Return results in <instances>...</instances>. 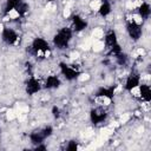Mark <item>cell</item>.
I'll use <instances>...</instances> for the list:
<instances>
[{
	"mask_svg": "<svg viewBox=\"0 0 151 151\" xmlns=\"http://www.w3.org/2000/svg\"><path fill=\"white\" fill-rule=\"evenodd\" d=\"M73 29L71 27H61L57 31V33L53 37V45L58 50H65L70 46V42L73 38Z\"/></svg>",
	"mask_w": 151,
	"mask_h": 151,
	"instance_id": "1",
	"label": "cell"
},
{
	"mask_svg": "<svg viewBox=\"0 0 151 151\" xmlns=\"http://www.w3.org/2000/svg\"><path fill=\"white\" fill-rule=\"evenodd\" d=\"M31 52L34 55L42 54L44 57H46L51 53V46L46 39L38 37V38H34L31 44Z\"/></svg>",
	"mask_w": 151,
	"mask_h": 151,
	"instance_id": "2",
	"label": "cell"
},
{
	"mask_svg": "<svg viewBox=\"0 0 151 151\" xmlns=\"http://www.w3.org/2000/svg\"><path fill=\"white\" fill-rule=\"evenodd\" d=\"M59 70H60V73L64 76V78L68 81L76 80L80 74V71L78 68H76L73 65H70V64H66V63H60L59 64Z\"/></svg>",
	"mask_w": 151,
	"mask_h": 151,
	"instance_id": "3",
	"label": "cell"
},
{
	"mask_svg": "<svg viewBox=\"0 0 151 151\" xmlns=\"http://www.w3.org/2000/svg\"><path fill=\"white\" fill-rule=\"evenodd\" d=\"M126 32H127V35L133 40V41H138L142 35H143V29H142V26L134 21V20H131L126 24Z\"/></svg>",
	"mask_w": 151,
	"mask_h": 151,
	"instance_id": "4",
	"label": "cell"
},
{
	"mask_svg": "<svg viewBox=\"0 0 151 151\" xmlns=\"http://www.w3.org/2000/svg\"><path fill=\"white\" fill-rule=\"evenodd\" d=\"M107 118V112L103 107H94L90 111V120L93 125H99L104 123Z\"/></svg>",
	"mask_w": 151,
	"mask_h": 151,
	"instance_id": "5",
	"label": "cell"
},
{
	"mask_svg": "<svg viewBox=\"0 0 151 151\" xmlns=\"http://www.w3.org/2000/svg\"><path fill=\"white\" fill-rule=\"evenodd\" d=\"M1 39L7 45H14L19 39V34L17 33L15 29H13L11 27H2V29H1Z\"/></svg>",
	"mask_w": 151,
	"mask_h": 151,
	"instance_id": "6",
	"label": "cell"
},
{
	"mask_svg": "<svg viewBox=\"0 0 151 151\" xmlns=\"http://www.w3.org/2000/svg\"><path fill=\"white\" fill-rule=\"evenodd\" d=\"M42 88V85L40 83L39 79H37L35 77H31L27 81H26V85H25V91L28 96H33L38 92H40Z\"/></svg>",
	"mask_w": 151,
	"mask_h": 151,
	"instance_id": "7",
	"label": "cell"
},
{
	"mask_svg": "<svg viewBox=\"0 0 151 151\" xmlns=\"http://www.w3.org/2000/svg\"><path fill=\"white\" fill-rule=\"evenodd\" d=\"M71 28L73 29V32H81L84 29L87 28L88 22L79 14H73L71 18Z\"/></svg>",
	"mask_w": 151,
	"mask_h": 151,
	"instance_id": "8",
	"label": "cell"
},
{
	"mask_svg": "<svg viewBox=\"0 0 151 151\" xmlns=\"http://www.w3.org/2000/svg\"><path fill=\"white\" fill-rule=\"evenodd\" d=\"M139 84H140V76H139L137 72H131V73L127 76V78H126L124 88H125L126 91H133L134 88L138 87Z\"/></svg>",
	"mask_w": 151,
	"mask_h": 151,
	"instance_id": "9",
	"label": "cell"
},
{
	"mask_svg": "<svg viewBox=\"0 0 151 151\" xmlns=\"http://www.w3.org/2000/svg\"><path fill=\"white\" fill-rule=\"evenodd\" d=\"M61 85V80L58 76L55 74H51L46 78L45 83H44V87L47 88V90H54V88H58L59 86Z\"/></svg>",
	"mask_w": 151,
	"mask_h": 151,
	"instance_id": "10",
	"label": "cell"
},
{
	"mask_svg": "<svg viewBox=\"0 0 151 151\" xmlns=\"http://www.w3.org/2000/svg\"><path fill=\"white\" fill-rule=\"evenodd\" d=\"M114 88L116 86H110V87H100L96 92V97L98 98H106V99H112L114 96Z\"/></svg>",
	"mask_w": 151,
	"mask_h": 151,
	"instance_id": "11",
	"label": "cell"
},
{
	"mask_svg": "<svg viewBox=\"0 0 151 151\" xmlns=\"http://www.w3.org/2000/svg\"><path fill=\"white\" fill-rule=\"evenodd\" d=\"M104 41H105V46L110 50L111 47H113L114 45L118 44V39H117V33L113 29H110L109 32H106L105 37H104Z\"/></svg>",
	"mask_w": 151,
	"mask_h": 151,
	"instance_id": "12",
	"label": "cell"
},
{
	"mask_svg": "<svg viewBox=\"0 0 151 151\" xmlns=\"http://www.w3.org/2000/svg\"><path fill=\"white\" fill-rule=\"evenodd\" d=\"M137 88L139 90V96H140L142 100L149 103L151 100V87H150V85H147V84H139Z\"/></svg>",
	"mask_w": 151,
	"mask_h": 151,
	"instance_id": "13",
	"label": "cell"
},
{
	"mask_svg": "<svg viewBox=\"0 0 151 151\" xmlns=\"http://www.w3.org/2000/svg\"><path fill=\"white\" fill-rule=\"evenodd\" d=\"M138 14L139 17L143 19V20H146L150 18V14H151V6L149 2L146 1H143L140 4V6L138 7Z\"/></svg>",
	"mask_w": 151,
	"mask_h": 151,
	"instance_id": "14",
	"label": "cell"
},
{
	"mask_svg": "<svg viewBox=\"0 0 151 151\" xmlns=\"http://www.w3.org/2000/svg\"><path fill=\"white\" fill-rule=\"evenodd\" d=\"M28 137H29V142H31V144H32V145H34V146H35V145H38V144L44 143V140L46 139V138L44 137V134L41 133V131H40V130L31 132Z\"/></svg>",
	"mask_w": 151,
	"mask_h": 151,
	"instance_id": "15",
	"label": "cell"
},
{
	"mask_svg": "<svg viewBox=\"0 0 151 151\" xmlns=\"http://www.w3.org/2000/svg\"><path fill=\"white\" fill-rule=\"evenodd\" d=\"M111 11H112V7H111L110 1H109V0H103V2L100 4V6H99V8H98L99 15L103 17V18H106L107 15H110Z\"/></svg>",
	"mask_w": 151,
	"mask_h": 151,
	"instance_id": "16",
	"label": "cell"
},
{
	"mask_svg": "<svg viewBox=\"0 0 151 151\" xmlns=\"http://www.w3.org/2000/svg\"><path fill=\"white\" fill-rule=\"evenodd\" d=\"M21 0H7L6 4H5V8H4V14L5 15H8L11 13H13L17 8V6L19 5Z\"/></svg>",
	"mask_w": 151,
	"mask_h": 151,
	"instance_id": "17",
	"label": "cell"
},
{
	"mask_svg": "<svg viewBox=\"0 0 151 151\" xmlns=\"http://www.w3.org/2000/svg\"><path fill=\"white\" fill-rule=\"evenodd\" d=\"M114 59H116V63H117L118 65H120V66H125V65L129 63V57H127V54L124 53L123 51L119 52L118 54H116V55H114Z\"/></svg>",
	"mask_w": 151,
	"mask_h": 151,
	"instance_id": "18",
	"label": "cell"
},
{
	"mask_svg": "<svg viewBox=\"0 0 151 151\" xmlns=\"http://www.w3.org/2000/svg\"><path fill=\"white\" fill-rule=\"evenodd\" d=\"M40 131H41V133L44 134L45 138H48V137H51V136L53 134V127H52L51 125L44 126L42 129H40Z\"/></svg>",
	"mask_w": 151,
	"mask_h": 151,
	"instance_id": "19",
	"label": "cell"
},
{
	"mask_svg": "<svg viewBox=\"0 0 151 151\" xmlns=\"http://www.w3.org/2000/svg\"><path fill=\"white\" fill-rule=\"evenodd\" d=\"M67 151H76L77 149H78V143L76 142V140H70L68 143H67V145H66V147H65Z\"/></svg>",
	"mask_w": 151,
	"mask_h": 151,
	"instance_id": "20",
	"label": "cell"
},
{
	"mask_svg": "<svg viewBox=\"0 0 151 151\" xmlns=\"http://www.w3.org/2000/svg\"><path fill=\"white\" fill-rule=\"evenodd\" d=\"M52 116H53V118H55V119L60 118V116H61V111H60V109H59L57 105H54V106L52 107Z\"/></svg>",
	"mask_w": 151,
	"mask_h": 151,
	"instance_id": "21",
	"label": "cell"
},
{
	"mask_svg": "<svg viewBox=\"0 0 151 151\" xmlns=\"http://www.w3.org/2000/svg\"><path fill=\"white\" fill-rule=\"evenodd\" d=\"M34 149H35L37 151H39V150H46L47 147L44 145V143H41V144H38V145H35V146H34Z\"/></svg>",
	"mask_w": 151,
	"mask_h": 151,
	"instance_id": "22",
	"label": "cell"
},
{
	"mask_svg": "<svg viewBox=\"0 0 151 151\" xmlns=\"http://www.w3.org/2000/svg\"><path fill=\"white\" fill-rule=\"evenodd\" d=\"M48 2H53V1H57V0H47Z\"/></svg>",
	"mask_w": 151,
	"mask_h": 151,
	"instance_id": "23",
	"label": "cell"
}]
</instances>
